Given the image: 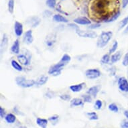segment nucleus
Segmentation results:
<instances>
[{"label":"nucleus","mask_w":128,"mask_h":128,"mask_svg":"<svg viewBox=\"0 0 128 128\" xmlns=\"http://www.w3.org/2000/svg\"><path fill=\"white\" fill-rule=\"evenodd\" d=\"M76 32L78 36L81 38H91L94 39L97 37V34L95 32L92 31H83L80 30L79 28L76 30Z\"/></svg>","instance_id":"nucleus-5"},{"label":"nucleus","mask_w":128,"mask_h":128,"mask_svg":"<svg viewBox=\"0 0 128 128\" xmlns=\"http://www.w3.org/2000/svg\"><path fill=\"white\" fill-rule=\"evenodd\" d=\"M66 65V64L63 62H59L58 63H57L54 65L52 66L50 68H49L48 70V74H52V75L54 76H58L60 75L61 73V71L62 68L65 66Z\"/></svg>","instance_id":"nucleus-4"},{"label":"nucleus","mask_w":128,"mask_h":128,"mask_svg":"<svg viewBox=\"0 0 128 128\" xmlns=\"http://www.w3.org/2000/svg\"><path fill=\"white\" fill-rule=\"evenodd\" d=\"M48 78L46 76H41L40 77H39L37 79V80L36 81V84L37 85H39V86H42V85H44V84H46L47 81H48Z\"/></svg>","instance_id":"nucleus-23"},{"label":"nucleus","mask_w":128,"mask_h":128,"mask_svg":"<svg viewBox=\"0 0 128 128\" xmlns=\"http://www.w3.org/2000/svg\"><path fill=\"white\" fill-rule=\"evenodd\" d=\"M16 82L19 86L22 88H30L36 84L34 80L26 79L24 76H18L16 78Z\"/></svg>","instance_id":"nucleus-3"},{"label":"nucleus","mask_w":128,"mask_h":128,"mask_svg":"<svg viewBox=\"0 0 128 128\" xmlns=\"http://www.w3.org/2000/svg\"><path fill=\"white\" fill-rule=\"evenodd\" d=\"M112 37H113V32L111 31L103 32L97 39V46L101 48L105 47L111 40Z\"/></svg>","instance_id":"nucleus-2"},{"label":"nucleus","mask_w":128,"mask_h":128,"mask_svg":"<svg viewBox=\"0 0 128 128\" xmlns=\"http://www.w3.org/2000/svg\"><path fill=\"white\" fill-rule=\"evenodd\" d=\"M108 109L109 111L114 112V113H118L119 111V107L116 103H110L108 106Z\"/></svg>","instance_id":"nucleus-30"},{"label":"nucleus","mask_w":128,"mask_h":128,"mask_svg":"<svg viewBox=\"0 0 128 128\" xmlns=\"http://www.w3.org/2000/svg\"><path fill=\"white\" fill-rule=\"evenodd\" d=\"M17 60L22 65L29 66L31 62V55L30 54H20L17 56Z\"/></svg>","instance_id":"nucleus-6"},{"label":"nucleus","mask_w":128,"mask_h":128,"mask_svg":"<svg viewBox=\"0 0 128 128\" xmlns=\"http://www.w3.org/2000/svg\"><path fill=\"white\" fill-rule=\"evenodd\" d=\"M20 51V44L19 40H16L11 46V52L15 54H19Z\"/></svg>","instance_id":"nucleus-14"},{"label":"nucleus","mask_w":128,"mask_h":128,"mask_svg":"<svg viewBox=\"0 0 128 128\" xmlns=\"http://www.w3.org/2000/svg\"><path fill=\"white\" fill-rule=\"evenodd\" d=\"M124 115L126 118V119L128 120V110H125V111H124Z\"/></svg>","instance_id":"nucleus-43"},{"label":"nucleus","mask_w":128,"mask_h":128,"mask_svg":"<svg viewBox=\"0 0 128 128\" xmlns=\"http://www.w3.org/2000/svg\"><path fill=\"white\" fill-rule=\"evenodd\" d=\"M58 116H56V115H55V116H53L50 118H49L48 120L50 122L52 123V124H56L57 122H58Z\"/></svg>","instance_id":"nucleus-36"},{"label":"nucleus","mask_w":128,"mask_h":128,"mask_svg":"<svg viewBox=\"0 0 128 128\" xmlns=\"http://www.w3.org/2000/svg\"><path fill=\"white\" fill-rule=\"evenodd\" d=\"M99 90H100V86H99V85L91 86L87 90L86 94H89L92 97H96L97 94L99 93Z\"/></svg>","instance_id":"nucleus-13"},{"label":"nucleus","mask_w":128,"mask_h":128,"mask_svg":"<svg viewBox=\"0 0 128 128\" xmlns=\"http://www.w3.org/2000/svg\"><path fill=\"white\" fill-rule=\"evenodd\" d=\"M111 4V0H94L91 4L90 10L96 16L102 17L103 22H106L112 15L108 12Z\"/></svg>","instance_id":"nucleus-1"},{"label":"nucleus","mask_w":128,"mask_h":128,"mask_svg":"<svg viewBox=\"0 0 128 128\" xmlns=\"http://www.w3.org/2000/svg\"><path fill=\"white\" fill-rule=\"evenodd\" d=\"M60 98L62 100L65 101H69L71 100V97L70 96L69 94H61L60 96Z\"/></svg>","instance_id":"nucleus-37"},{"label":"nucleus","mask_w":128,"mask_h":128,"mask_svg":"<svg viewBox=\"0 0 128 128\" xmlns=\"http://www.w3.org/2000/svg\"><path fill=\"white\" fill-rule=\"evenodd\" d=\"M122 64L124 66H128V52L124 55L123 60H122Z\"/></svg>","instance_id":"nucleus-35"},{"label":"nucleus","mask_w":128,"mask_h":128,"mask_svg":"<svg viewBox=\"0 0 128 128\" xmlns=\"http://www.w3.org/2000/svg\"><path fill=\"white\" fill-rule=\"evenodd\" d=\"M128 5V0H122V8H126Z\"/></svg>","instance_id":"nucleus-41"},{"label":"nucleus","mask_w":128,"mask_h":128,"mask_svg":"<svg viewBox=\"0 0 128 128\" xmlns=\"http://www.w3.org/2000/svg\"><path fill=\"white\" fill-rule=\"evenodd\" d=\"M46 4L50 8L54 9L56 6V0H46Z\"/></svg>","instance_id":"nucleus-32"},{"label":"nucleus","mask_w":128,"mask_h":128,"mask_svg":"<svg viewBox=\"0 0 128 128\" xmlns=\"http://www.w3.org/2000/svg\"><path fill=\"white\" fill-rule=\"evenodd\" d=\"M70 60H71V57L68 54H64L62 56V58H61L60 62L64 63V64H67L69 62Z\"/></svg>","instance_id":"nucleus-29"},{"label":"nucleus","mask_w":128,"mask_h":128,"mask_svg":"<svg viewBox=\"0 0 128 128\" xmlns=\"http://www.w3.org/2000/svg\"><path fill=\"white\" fill-rule=\"evenodd\" d=\"M111 61V56L109 54H105L101 58V62L103 64H108Z\"/></svg>","instance_id":"nucleus-28"},{"label":"nucleus","mask_w":128,"mask_h":128,"mask_svg":"<svg viewBox=\"0 0 128 128\" xmlns=\"http://www.w3.org/2000/svg\"><path fill=\"white\" fill-rule=\"evenodd\" d=\"M120 126L121 128H128V120H123Z\"/></svg>","instance_id":"nucleus-39"},{"label":"nucleus","mask_w":128,"mask_h":128,"mask_svg":"<svg viewBox=\"0 0 128 128\" xmlns=\"http://www.w3.org/2000/svg\"><path fill=\"white\" fill-rule=\"evenodd\" d=\"M81 97L84 103H91L92 102V97L89 94H82Z\"/></svg>","instance_id":"nucleus-33"},{"label":"nucleus","mask_w":128,"mask_h":128,"mask_svg":"<svg viewBox=\"0 0 128 128\" xmlns=\"http://www.w3.org/2000/svg\"><path fill=\"white\" fill-rule=\"evenodd\" d=\"M118 88L122 92H128V80L124 76H121L118 78Z\"/></svg>","instance_id":"nucleus-7"},{"label":"nucleus","mask_w":128,"mask_h":128,"mask_svg":"<svg viewBox=\"0 0 128 128\" xmlns=\"http://www.w3.org/2000/svg\"><path fill=\"white\" fill-rule=\"evenodd\" d=\"M86 116L90 120H97L99 119V116L95 112H88L86 113Z\"/></svg>","instance_id":"nucleus-27"},{"label":"nucleus","mask_w":128,"mask_h":128,"mask_svg":"<svg viewBox=\"0 0 128 128\" xmlns=\"http://www.w3.org/2000/svg\"><path fill=\"white\" fill-rule=\"evenodd\" d=\"M84 84V83H80V84H72V85H70L69 87V88L70 89L71 91L74 92H78L80 91H81L83 88V85Z\"/></svg>","instance_id":"nucleus-19"},{"label":"nucleus","mask_w":128,"mask_h":128,"mask_svg":"<svg viewBox=\"0 0 128 128\" xmlns=\"http://www.w3.org/2000/svg\"><path fill=\"white\" fill-rule=\"evenodd\" d=\"M122 52L121 50L117 51L116 52H115L114 54L111 56V62L112 64H114V63L118 62V61L120 60V59L122 58Z\"/></svg>","instance_id":"nucleus-15"},{"label":"nucleus","mask_w":128,"mask_h":128,"mask_svg":"<svg viewBox=\"0 0 128 128\" xmlns=\"http://www.w3.org/2000/svg\"><path fill=\"white\" fill-rule=\"evenodd\" d=\"M14 32L15 34L18 37L20 36L23 34L24 28L22 24L19 22H16L14 24Z\"/></svg>","instance_id":"nucleus-11"},{"label":"nucleus","mask_w":128,"mask_h":128,"mask_svg":"<svg viewBox=\"0 0 128 128\" xmlns=\"http://www.w3.org/2000/svg\"><path fill=\"white\" fill-rule=\"evenodd\" d=\"M23 40L24 43L28 45L31 44L33 41H34V37H33V34H32V31L31 30H28L27 32H26V33L24 35Z\"/></svg>","instance_id":"nucleus-9"},{"label":"nucleus","mask_w":128,"mask_h":128,"mask_svg":"<svg viewBox=\"0 0 128 128\" xmlns=\"http://www.w3.org/2000/svg\"><path fill=\"white\" fill-rule=\"evenodd\" d=\"M127 74H128V70H127Z\"/></svg>","instance_id":"nucleus-46"},{"label":"nucleus","mask_w":128,"mask_h":128,"mask_svg":"<svg viewBox=\"0 0 128 128\" xmlns=\"http://www.w3.org/2000/svg\"><path fill=\"white\" fill-rule=\"evenodd\" d=\"M120 15H121L120 11H116V12H115L112 14V15H111V16H110V18H109V19L106 22H107V23H111V22H113L116 21V20H117L119 18V17L120 16Z\"/></svg>","instance_id":"nucleus-22"},{"label":"nucleus","mask_w":128,"mask_h":128,"mask_svg":"<svg viewBox=\"0 0 128 128\" xmlns=\"http://www.w3.org/2000/svg\"><path fill=\"white\" fill-rule=\"evenodd\" d=\"M5 120L8 124H14L16 120V117L13 114H8L5 117Z\"/></svg>","instance_id":"nucleus-24"},{"label":"nucleus","mask_w":128,"mask_h":128,"mask_svg":"<svg viewBox=\"0 0 128 128\" xmlns=\"http://www.w3.org/2000/svg\"><path fill=\"white\" fill-rule=\"evenodd\" d=\"M53 20L55 22H58V23H68V20L65 17L62 16L60 14H56L53 16Z\"/></svg>","instance_id":"nucleus-17"},{"label":"nucleus","mask_w":128,"mask_h":128,"mask_svg":"<svg viewBox=\"0 0 128 128\" xmlns=\"http://www.w3.org/2000/svg\"><path fill=\"white\" fill-rule=\"evenodd\" d=\"M14 5H15V1L14 0H9L8 1V11L10 14H13L14 11Z\"/></svg>","instance_id":"nucleus-31"},{"label":"nucleus","mask_w":128,"mask_h":128,"mask_svg":"<svg viewBox=\"0 0 128 128\" xmlns=\"http://www.w3.org/2000/svg\"><path fill=\"white\" fill-rule=\"evenodd\" d=\"M124 34H128V25L125 28V29L124 30V32H123Z\"/></svg>","instance_id":"nucleus-44"},{"label":"nucleus","mask_w":128,"mask_h":128,"mask_svg":"<svg viewBox=\"0 0 128 128\" xmlns=\"http://www.w3.org/2000/svg\"><path fill=\"white\" fill-rule=\"evenodd\" d=\"M101 24L100 23H95V24H91L90 25L88 26V28L90 30H94V29H97L101 27Z\"/></svg>","instance_id":"nucleus-38"},{"label":"nucleus","mask_w":128,"mask_h":128,"mask_svg":"<svg viewBox=\"0 0 128 128\" xmlns=\"http://www.w3.org/2000/svg\"><path fill=\"white\" fill-rule=\"evenodd\" d=\"M28 23L32 28H36L40 23V19L38 17H32L30 18L29 21Z\"/></svg>","instance_id":"nucleus-16"},{"label":"nucleus","mask_w":128,"mask_h":128,"mask_svg":"<svg viewBox=\"0 0 128 128\" xmlns=\"http://www.w3.org/2000/svg\"><path fill=\"white\" fill-rule=\"evenodd\" d=\"M84 101L82 99L80 98H74L70 100V106L71 107H77V106H82Z\"/></svg>","instance_id":"nucleus-20"},{"label":"nucleus","mask_w":128,"mask_h":128,"mask_svg":"<svg viewBox=\"0 0 128 128\" xmlns=\"http://www.w3.org/2000/svg\"><path fill=\"white\" fill-rule=\"evenodd\" d=\"M11 64H12V66L16 70H18L19 72H22L23 70V67H22V65L17 60H12L11 61Z\"/></svg>","instance_id":"nucleus-21"},{"label":"nucleus","mask_w":128,"mask_h":128,"mask_svg":"<svg viewBox=\"0 0 128 128\" xmlns=\"http://www.w3.org/2000/svg\"><path fill=\"white\" fill-rule=\"evenodd\" d=\"M103 106V102L100 99H97L94 103V108L97 110H100Z\"/></svg>","instance_id":"nucleus-34"},{"label":"nucleus","mask_w":128,"mask_h":128,"mask_svg":"<svg viewBox=\"0 0 128 128\" xmlns=\"http://www.w3.org/2000/svg\"><path fill=\"white\" fill-rule=\"evenodd\" d=\"M118 48V41H114L112 46H111V48L109 49V54H113L115 52H117V49Z\"/></svg>","instance_id":"nucleus-25"},{"label":"nucleus","mask_w":128,"mask_h":128,"mask_svg":"<svg viewBox=\"0 0 128 128\" xmlns=\"http://www.w3.org/2000/svg\"><path fill=\"white\" fill-rule=\"evenodd\" d=\"M53 93L52 92H48L46 93V97H48V98H52L53 97Z\"/></svg>","instance_id":"nucleus-42"},{"label":"nucleus","mask_w":128,"mask_h":128,"mask_svg":"<svg viewBox=\"0 0 128 128\" xmlns=\"http://www.w3.org/2000/svg\"><path fill=\"white\" fill-rule=\"evenodd\" d=\"M85 76L88 79H96L101 76V72L97 68H90L86 70Z\"/></svg>","instance_id":"nucleus-8"},{"label":"nucleus","mask_w":128,"mask_h":128,"mask_svg":"<svg viewBox=\"0 0 128 128\" xmlns=\"http://www.w3.org/2000/svg\"><path fill=\"white\" fill-rule=\"evenodd\" d=\"M8 46V37L6 34H4L2 40H1V53L3 54L5 51L6 50Z\"/></svg>","instance_id":"nucleus-12"},{"label":"nucleus","mask_w":128,"mask_h":128,"mask_svg":"<svg viewBox=\"0 0 128 128\" xmlns=\"http://www.w3.org/2000/svg\"><path fill=\"white\" fill-rule=\"evenodd\" d=\"M74 22L78 25L86 26L91 24V22L86 17H78L74 20Z\"/></svg>","instance_id":"nucleus-10"},{"label":"nucleus","mask_w":128,"mask_h":128,"mask_svg":"<svg viewBox=\"0 0 128 128\" xmlns=\"http://www.w3.org/2000/svg\"><path fill=\"white\" fill-rule=\"evenodd\" d=\"M19 128H27L26 126H20Z\"/></svg>","instance_id":"nucleus-45"},{"label":"nucleus","mask_w":128,"mask_h":128,"mask_svg":"<svg viewBox=\"0 0 128 128\" xmlns=\"http://www.w3.org/2000/svg\"><path fill=\"white\" fill-rule=\"evenodd\" d=\"M128 25V16L124 18V19L122 20V21L120 22L119 24V30H122V28L126 27Z\"/></svg>","instance_id":"nucleus-26"},{"label":"nucleus","mask_w":128,"mask_h":128,"mask_svg":"<svg viewBox=\"0 0 128 128\" xmlns=\"http://www.w3.org/2000/svg\"><path fill=\"white\" fill-rule=\"evenodd\" d=\"M48 121L46 119H44V118H38L36 119V124L39 127L41 128H46L48 126Z\"/></svg>","instance_id":"nucleus-18"},{"label":"nucleus","mask_w":128,"mask_h":128,"mask_svg":"<svg viewBox=\"0 0 128 128\" xmlns=\"http://www.w3.org/2000/svg\"><path fill=\"white\" fill-rule=\"evenodd\" d=\"M6 116V110H5L2 107H0V117L2 119L5 118V117Z\"/></svg>","instance_id":"nucleus-40"}]
</instances>
